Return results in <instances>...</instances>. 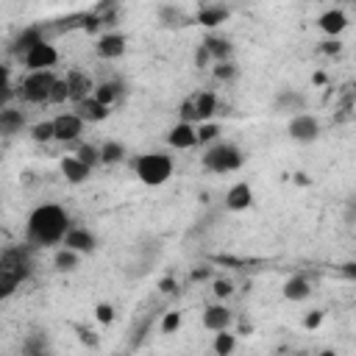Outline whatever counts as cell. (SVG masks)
<instances>
[{"label": "cell", "mask_w": 356, "mask_h": 356, "mask_svg": "<svg viewBox=\"0 0 356 356\" xmlns=\"http://www.w3.org/2000/svg\"><path fill=\"white\" fill-rule=\"evenodd\" d=\"M200 44L206 47V53L211 56V61H214V64H217V61H231L234 47H231V42H228L225 36H206Z\"/></svg>", "instance_id": "44dd1931"}, {"label": "cell", "mask_w": 356, "mask_h": 356, "mask_svg": "<svg viewBox=\"0 0 356 356\" xmlns=\"http://www.w3.org/2000/svg\"><path fill=\"white\" fill-rule=\"evenodd\" d=\"M211 72H214L217 81H231V78H236V67H234V61H217V64L211 67Z\"/></svg>", "instance_id": "e575fe53"}, {"label": "cell", "mask_w": 356, "mask_h": 356, "mask_svg": "<svg viewBox=\"0 0 356 356\" xmlns=\"http://www.w3.org/2000/svg\"><path fill=\"white\" fill-rule=\"evenodd\" d=\"M159 17L164 25H186V14L178 6H159Z\"/></svg>", "instance_id": "f1b7e54d"}, {"label": "cell", "mask_w": 356, "mask_h": 356, "mask_svg": "<svg viewBox=\"0 0 356 356\" xmlns=\"http://www.w3.org/2000/svg\"><path fill=\"white\" fill-rule=\"evenodd\" d=\"M342 273H345L348 278H356V264H353V261H348V264H342Z\"/></svg>", "instance_id": "bcb514c9"}, {"label": "cell", "mask_w": 356, "mask_h": 356, "mask_svg": "<svg viewBox=\"0 0 356 356\" xmlns=\"http://www.w3.org/2000/svg\"><path fill=\"white\" fill-rule=\"evenodd\" d=\"M286 131H289V139H295V142H314L320 136V122L312 114H295L289 120Z\"/></svg>", "instance_id": "ba28073f"}, {"label": "cell", "mask_w": 356, "mask_h": 356, "mask_svg": "<svg viewBox=\"0 0 356 356\" xmlns=\"http://www.w3.org/2000/svg\"><path fill=\"white\" fill-rule=\"evenodd\" d=\"M209 61H211V56H209V53H206V47L200 44V47L195 50V64H197V67H206Z\"/></svg>", "instance_id": "60d3db41"}, {"label": "cell", "mask_w": 356, "mask_h": 356, "mask_svg": "<svg viewBox=\"0 0 356 356\" xmlns=\"http://www.w3.org/2000/svg\"><path fill=\"white\" fill-rule=\"evenodd\" d=\"M195 134H197V142H214L220 134V125L217 122H200V125H195Z\"/></svg>", "instance_id": "836d02e7"}, {"label": "cell", "mask_w": 356, "mask_h": 356, "mask_svg": "<svg viewBox=\"0 0 356 356\" xmlns=\"http://www.w3.org/2000/svg\"><path fill=\"white\" fill-rule=\"evenodd\" d=\"M75 159L92 170V167H97V164H100V147H95V145H78Z\"/></svg>", "instance_id": "f546056e"}, {"label": "cell", "mask_w": 356, "mask_h": 356, "mask_svg": "<svg viewBox=\"0 0 356 356\" xmlns=\"http://www.w3.org/2000/svg\"><path fill=\"white\" fill-rule=\"evenodd\" d=\"M195 19L203 28H217V25H222L228 19V8L225 6H200V11H197Z\"/></svg>", "instance_id": "603a6c76"}, {"label": "cell", "mask_w": 356, "mask_h": 356, "mask_svg": "<svg viewBox=\"0 0 356 356\" xmlns=\"http://www.w3.org/2000/svg\"><path fill=\"white\" fill-rule=\"evenodd\" d=\"M58 61V50L44 39L39 44H33L25 56H22V64L28 67V72H42V70H53Z\"/></svg>", "instance_id": "5b68a950"}, {"label": "cell", "mask_w": 356, "mask_h": 356, "mask_svg": "<svg viewBox=\"0 0 356 356\" xmlns=\"http://www.w3.org/2000/svg\"><path fill=\"white\" fill-rule=\"evenodd\" d=\"M25 128V114L19 111V108H14V106H6V108H0V136H14V134H19Z\"/></svg>", "instance_id": "ac0fdd59"}, {"label": "cell", "mask_w": 356, "mask_h": 356, "mask_svg": "<svg viewBox=\"0 0 356 356\" xmlns=\"http://www.w3.org/2000/svg\"><path fill=\"white\" fill-rule=\"evenodd\" d=\"M39 42H44V36H42V28L39 25H31V28H25L17 39H14V53H19V56H25L33 44H39Z\"/></svg>", "instance_id": "cb8c5ba5"}, {"label": "cell", "mask_w": 356, "mask_h": 356, "mask_svg": "<svg viewBox=\"0 0 356 356\" xmlns=\"http://www.w3.org/2000/svg\"><path fill=\"white\" fill-rule=\"evenodd\" d=\"M95 317H97V323L108 325V323L114 320V306H111V303H97V309H95Z\"/></svg>", "instance_id": "8d00e7d4"}, {"label": "cell", "mask_w": 356, "mask_h": 356, "mask_svg": "<svg viewBox=\"0 0 356 356\" xmlns=\"http://www.w3.org/2000/svg\"><path fill=\"white\" fill-rule=\"evenodd\" d=\"M11 97H14V92H11V89H0V108H6Z\"/></svg>", "instance_id": "f6af8a7d"}, {"label": "cell", "mask_w": 356, "mask_h": 356, "mask_svg": "<svg viewBox=\"0 0 356 356\" xmlns=\"http://www.w3.org/2000/svg\"><path fill=\"white\" fill-rule=\"evenodd\" d=\"M214 111H217V95L214 92H200V95L192 97V117H195L197 125L209 122L214 117Z\"/></svg>", "instance_id": "2e32d148"}, {"label": "cell", "mask_w": 356, "mask_h": 356, "mask_svg": "<svg viewBox=\"0 0 356 356\" xmlns=\"http://www.w3.org/2000/svg\"><path fill=\"white\" fill-rule=\"evenodd\" d=\"M312 292V284L303 278V275H292L286 284H284V298L286 300H306Z\"/></svg>", "instance_id": "d4e9b609"}, {"label": "cell", "mask_w": 356, "mask_h": 356, "mask_svg": "<svg viewBox=\"0 0 356 356\" xmlns=\"http://www.w3.org/2000/svg\"><path fill=\"white\" fill-rule=\"evenodd\" d=\"M317 356H337V350H320Z\"/></svg>", "instance_id": "c3c4849f"}, {"label": "cell", "mask_w": 356, "mask_h": 356, "mask_svg": "<svg viewBox=\"0 0 356 356\" xmlns=\"http://www.w3.org/2000/svg\"><path fill=\"white\" fill-rule=\"evenodd\" d=\"M81 122H103L108 114H111V108H106V106H100L92 95L89 97H83L81 103H75V111H72Z\"/></svg>", "instance_id": "7c38bea8"}, {"label": "cell", "mask_w": 356, "mask_h": 356, "mask_svg": "<svg viewBox=\"0 0 356 356\" xmlns=\"http://www.w3.org/2000/svg\"><path fill=\"white\" fill-rule=\"evenodd\" d=\"M203 325L209 328V331H228V325H231V309L228 306H222V303H214V306H209L206 312H203Z\"/></svg>", "instance_id": "e0dca14e"}, {"label": "cell", "mask_w": 356, "mask_h": 356, "mask_svg": "<svg viewBox=\"0 0 356 356\" xmlns=\"http://www.w3.org/2000/svg\"><path fill=\"white\" fill-rule=\"evenodd\" d=\"M159 289H161L164 295H172V292L178 289V284H175V278H161V281H159Z\"/></svg>", "instance_id": "b9f144b4"}, {"label": "cell", "mask_w": 356, "mask_h": 356, "mask_svg": "<svg viewBox=\"0 0 356 356\" xmlns=\"http://www.w3.org/2000/svg\"><path fill=\"white\" fill-rule=\"evenodd\" d=\"M250 203H253V189L245 181L234 184L225 192V209H231V211H245V209H250Z\"/></svg>", "instance_id": "9a60e30c"}, {"label": "cell", "mask_w": 356, "mask_h": 356, "mask_svg": "<svg viewBox=\"0 0 356 356\" xmlns=\"http://www.w3.org/2000/svg\"><path fill=\"white\" fill-rule=\"evenodd\" d=\"M56 75L50 70H42V72H28L22 86H19V95L22 100L28 103H47V95H50V86H53Z\"/></svg>", "instance_id": "277c9868"}, {"label": "cell", "mask_w": 356, "mask_h": 356, "mask_svg": "<svg viewBox=\"0 0 356 356\" xmlns=\"http://www.w3.org/2000/svg\"><path fill=\"white\" fill-rule=\"evenodd\" d=\"M67 231H70V214L58 203L36 206L25 222V239H28V245H36V248L61 242Z\"/></svg>", "instance_id": "6da1fadb"}, {"label": "cell", "mask_w": 356, "mask_h": 356, "mask_svg": "<svg viewBox=\"0 0 356 356\" xmlns=\"http://www.w3.org/2000/svg\"><path fill=\"white\" fill-rule=\"evenodd\" d=\"M81 131H83V122H81L72 111H64V114H58V117L53 120V142L72 145V142H78Z\"/></svg>", "instance_id": "8992f818"}, {"label": "cell", "mask_w": 356, "mask_h": 356, "mask_svg": "<svg viewBox=\"0 0 356 356\" xmlns=\"http://www.w3.org/2000/svg\"><path fill=\"white\" fill-rule=\"evenodd\" d=\"M19 286V281L14 278V275H8L6 270H0V303L3 300H8L11 295H14V289Z\"/></svg>", "instance_id": "d6a6232c"}, {"label": "cell", "mask_w": 356, "mask_h": 356, "mask_svg": "<svg viewBox=\"0 0 356 356\" xmlns=\"http://www.w3.org/2000/svg\"><path fill=\"white\" fill-rule=\"evenodd\" d=\"M0 270H6L8 275H14L22 284L31 275V259H28V253L22 248H11V250H6L0 256Z\"/></svg>", "instance_id": "52a82bcc"}, {"label": "cell", "mask_w": 356, "mask_h": 356, "mask_svg": "<svg viewBox=\"0 0 356 356\" xmlns=\"http://www.w3.org/2000/svg\"><path fill=\"white\" fill-rule=\"evenodd\" d=\"M206 275H209V270H192V281H200Z\"/></svg>", "instance_id": "7dc6e473"}, {"label": "cell", "mask_w": 356, "mask_h": 356, "mask_svg": "<svg viewBox=\"0 0 356 356\" xmlns=\"http://www.w3.org/2000/svg\"><path fill=\"white\" fill-rule=\"evenodd\" d=\"M320 323H323V312H309V314L303 317V325H306V328H317Z\"/></svg>", "instance_id": "ab89813d"}, {"label": "cell", "mask_w": 356, "mask_h": 356, "mask_svg": "<svg viewBox=\"0 0 356 356\" xmlns=\"http://www.w3.org/2000/svg\"><path fill=\"white\" fill-rule=\"evenodd\" d=\"M8 81H11V70L6 64H0V89H11Z\"/></svg>", "instance_id": "7bdbcfd3"}, {"label": "cell", "mask_w": 356, "mask_h": 356, "mask_svg": "<svg viewBox=\"0 0 356 356\" xmlns=\"http://www.w3.org/2000/svg\"><path fill=\"white\" fill-rule=\"evenodd\" d=\"M181 328V314L178 312H167L164 317H161V331L164 334H172V331H178Z\"/></svg>", "instance_id": "d590c367"}, {"label": "cell", "mask_w": 356, "mask_h": 356, "mask_svg": "<svg viewBox=\"0 0 356 356\" xmlns=\"http://www.w3.org/2000/svg\"><path fill=\"white\" fill-rule=\"evenodd\" d=\"M167 142H170V147H178V150L195 147V145H197L195 125H192V122H178V125H172L170 134H167Z\"/></svg>", "instance_id": "5bb4252c"}, {"label": "cell", "mask_w": 356, "mask_h": 356, "mask_svg": "<svg viewBox=\"0 0 356 356\" xmlns=\"http://www.w3.org/2000/svg\"><path fill=\"white\" fill-rule=\"evenodd\" d=\"M325 56H337L339 50H342V44H339V39H328V42H323V47H320Z\"/></svg>", "instance_id": "f35d334b"}, {"label": "cell", "mask_w": 356, "mask_h": 356, "mask_svg": "<svg viewBox=\"0 0 356 356\" xmlns=\"http://www.w3.org/2000/svg\"><path fill=\"white\" fill-rule=\"evenodd\" d=\"M317 25H320V31H323L325 36L337 39V36L348 28V14H345L342 8H328V11H323V14H320Z\"/></svg>", "instance_id": "30bf717a"}, {"label": "cell", "mask_w": 356, "mask_h": 356, "mask_svg": "<svg viewBox=\"0 0 356 356\" xmlns=\"http://www.w3.org/2000/svg\"><path fill=\"white\" fill-rule=\"evenodd\" d=\"M61 248H70V250H75L78 256H81V253H92V250H95V234H92L89 228L70 225V231H67L64 239H61Z\"/></svg>", "instance_id": "9c48e42d"}, {"label": "cell", "mask_w": 356, "mask_h": 356, "mask_svg": "<svg viewBox=\"0 0 356 356\" xmlns=\"http://www.w3.org/2000/svg\"><path fill=\"white\" fill-rule=\"evenodd\" d=\"M125 156H128L125 145H120V142H106L100 147V164H120Z\"/></svg>", "instance_id": "4316f807"}, {"label": "cell", "mask_w": 356, "mask_h": 356, "mask_svg": "<svg viewBox=\"0 0 356 356\" xmlns=\"http://www.w3.org/2000/svg\"><path fill=\"white\" fill-rule=\"evenodd\" d=\"M67 100H70V95H67V81H64V78H56V81H53V86H50L47 103L58 106V103H67Z\"/></svg>", "instance_id": "1f68e13d"}, {"label": "cell", "mask_w": 356, "mask_h": 356, "mask_svg": "<svg viewBox=\"0 0 356 356\" xmlns=\"http://www.w3.org/2000/svg\"><path fill=\"white\" fill-rule=\"evenodd\" d=\"M36 356H39V353H36Z\"/></svg>", "instance_id": "681fc988"}, {"label": "cell", "mask_w": 356, "mask_h": 356, "mask_svg": "<svg viewBox=\"0 0 356 356\" xmlns=\"http://www.w3.org/2000/svg\"><path fill=\"white\" fill-rule=\"evenodd\" d=\"M92 97H95L100 106L111 108V106L122 97V83H120V81H103V83H97V86L92 89Z\"/></svg>", "instance_id": "ffe728a7"}, {"label": "cell", "mask_w": 356, "mask_h": 356, "mask_svg": "<svg viewBox=\"0 0 356 356\" xmlns=\"http://www.w3.org/2000/svg\"><path fill=\"white\" fill-rule=\"evenodd\" d=\"M81 342H86V345H97V334L95 331H86V328H81Z\"/></svg>", "instance_id": "ee69618b"}, {"label": "cell", "mask_w": 356, "mask_h": 356, "mask_svg": "<svg viewBox=\"0 0 356 356\" xmlns=\"http://www.w3.org/2000/svg\"><path fill=\"white\" fill-rule=\"evenodd\" d=\"M245 164V153L231 145V142H217L211 145L206 153H203V167L209 172H217V175H225V172H234Z\"/></svg>", "instance_id": "3957f363"}, {"label": "cell", "mask_w": 356, "mask_h": 356, "mask_svg": "<svg viewBox=\"0 0 356 356\" xmlns=\"http://www.w3.org/2000/svg\"><path fill=\"white\" fill-rule=\"evenodd\" d=\"M95 50H97V56H100V58H106V61L120 58V56L125 53V36H122V33L108 31V33H103V36L97 39Z\"/></svg>", "instance_id": "8fae6325"}, {"label": "cell", "mask_w": 356, "mask_h": 356, "mask_svg": "<svg viewBox=\"0 0 356 356\" xmlns=\"http://www.w3.org/2000/svg\"><path fill=\"white\" fill-rule=\"evenodd\" d=\"M89 167L86 164H81L75 156H61V175L70 181V184H83L86 178H89Z\"/></svg>", "instance_id": "7402d4cb"}, {"label": "cell", "mask_w": 356, "mask_h": 356, "mask_svg": "<svg viewBox=\"0 0 356 356\" xmlns=\"http://www.w3.org/2000/svg\"><path fill=\"white\" fill-rule=\"evenodd\" d=\"M134 170L145 186H161L172 175V159L167 153H142L134 161Z\"/></svg>", "instance_id": "7a4b0ae2"}, {"label": "cell", "mask_w": 356, "mask_h": 356, "mask_svg": "<svg viewBox=\"0 0 356 356\" xmlns=\"http://www.w3.org/2000/svg\"><path fill=\"white\" fill-rule=\"evenodd\" d=\"M31 139L33 142H53V120H42L31 125Z\"/></svg>", "instance_id": "4dcf8cb0"}, {"label": "cell", "mask_w": 356, "mask_h": 356, "mask_svg": "<svg viewBox=\"0 0 356 356\" xmlns=\"http://www.w3.org/2000/svg\"><path fill=\"white\" fill-rule=\"evenodd\" d=\"M231 292H234L231 281H222V278H217V281H214V295H217V298H228Z\"/></svg>", "instance_id": "74e56055"}, {"label": "cell", "mask_w": 356, "mask_h": 356, "mask_svg": "<svg viewBox=\"0 0 356 356\" xmlns=\"http://www.w3.org/2000/svg\"><path fill=\"white\" fill-rule=\"evenodd\" d=\"M303 108H306V97L298 92V89H281L278 92V97H275V111H292V117L295 114H303Z\"/></svg>", "instance_id": "d6986e66"}, {"label": "cell", "mask_w": 356, "mask_h": 356, "mask_svg": "<svg viewBox=\"0 0 356 356\" xmlns=\"http://www.w3.org/2000/svg\"><path fill=\"white\" fill-rule=\"evenodd\" d=\"M234 348H236V337L234 334H228V331H217L214 334V353L217 356H231Z\"/></svg>", "instance_id": "83f0119b"}, {"label": "cell", "mask_w": 356, "mask_h": 356, "mask_svg": "<svg viewBox=\"0 0 356 356\" xmlns=\"http://www.w3.org/2000/svg\"><path fill=\"white\" fill-rule=\"evenodd\" d=\"M64 81H67V95H70V100H72V103H81V100H83V97H89V95H92V89H95L92 78H89V75H83V72H78V70H72Z\"/></svg>", "instance_id": "4fadbf2b"}, {"label": "cell", "mask_w": 356, "mask_h": 356, "mask_svg": "<svg viewBox=\"0 0 356 356\" xmlns=\"http://www.w3.org/2000/svg\"><path fill=\"white\" fill-rule=\"evenodd\" d=\"M53 267H56L58 273H70V270H75V267H78V253L70 250V248H58L56 256H53Z\"/></svg>", "instance_id": "484cf974"}]
</instances>
